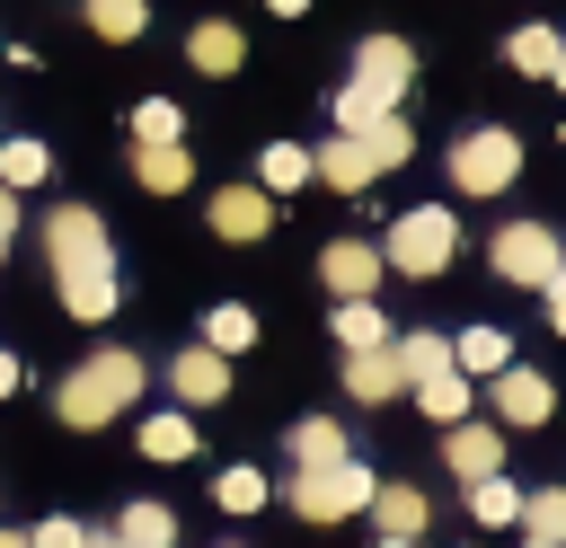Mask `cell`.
I'll use <instances>...</instances> for the list:
<instances>
[{
  "mask_svg": "<svg viewBox=\"0 0 566 548\" xmlns=\"http://www.w3.org/2000/svg\"><path fill=\"white\" fill-rule=\"evenodd\" d=\"M44 256H53L62 309H71L80 327H97V318L124 301V283H115V247H106V221H97L88 203H53V212H44Z\"/></svg>",
  "mask_w": 566,
  "mask_h": 548,
  "instance_id": "cell-1",
  "label": "cell"
},
{
  "mask_svg": "<svg viewBox=\"0 0 566 548\" xmlns=\"http://www.w3.org/2000/svg\"><path fill=\"white\" fill-rule=\"evenodd\" d=\"M142 380H150V371H142V354L106 345V354H88V362H80V371L53 389V415H62L71 433H97L106 415H124V407L142 398Z\"/></svg>",
  "mask_w": 566,
  "mask_h": 548,
  "instance_id": "cell-2",
  "label": "cell"
},
{
  "mask_svg": "<svg viewBox=\"0 0 566 548\" xmlns=\"http://www.w3.org/2000/svg\"><path fill=\"white\" fill-rule=\"evenodd\" d=\"M451 256H460V212H442V203L398 212V221H389V239H380V265H389V274H407V283L451 274Z\"/></svg>",
  "mask_w": 566,
  "mask_h": 548,
  "instance_id": "cell-3",
  "label": "cell"
},
{
  "mask_svg": "<svg viewBox=\"0 0 566 548\" xmlns=\"http://www.w3.org/2000/svg\"><path fill=\"white\" fill-rule=\"evenodd\" d=\"M513 177H522V133L478 124V133L451 141V186H460V194H504Z\"/></svg>",
  "mask_w": 566,
  "mask_h": 548,
  "instance_id": "cell-4",
  "label": "cell"
},
{
  "mask_svg": "<svg viewBox=\"0 0 566 548\" xmlns=\"http://www.w3.org/2000/svg\"><path fill=\"white\" fill-rule=\"evenodd\" d=\"M486 256H495V274H504V283H522V292H548V274L566 265V247H557V230H548V221H504Z\"/></svg>",
  "mask_w": 566,
  "mask_h": 548,
  "instance_id": "cell-5",
  "label": "cell"
},
{
  "mask_svg": "<svg viewBox=\"0 0 566 548\" xmlns=\"http://www.w3.org/2000/svg\"><path fill=\"white\" fill-rule=\"evenodd\" d=\"M292 504H301V521H345V513H363V504H371V468H363V460L301 468V477H292Z\"/></svg>",
  "mask_w": 566,
  "mask_h": 548,
  "instance_id": "cell-6",
  "label": "cell"
},
{
  "mask_svg": "<svg viewBox=\"0 0 566 548\" xmlns=\"http://www.w3.org/2000/svg\"><path fill=\"white\" fill-rule=\"evenodd\" d=\"M407 80H416V44L407 35H363L354 44V88H371V97H407Z\"/></svg>",
  "mask_w": 566,
  "mask_h": 548,
  "instance_id": "cell-7",
  "label": "cell"
},
{
  "mask_svg": "<svg viewBox=\"0 0 566 548\" xmlns=\"http://www.w3.org/2000/svg\"><path fill=\"white\" fill-rule=\"evenodd\" d=\"M380 274H389V265H380V239H327V247H318V283H327L336 301H371Z\"/></svg>",
  "mask_w": 566,
  "mask_h": 548,
  "instance_id": "cell-8",
  "label": "cell"
},
{
  "mask_svg": "<svg viewBox=\"0 0 566 548\" xmlns=\"http://www.w3.org/2000/svg\"><path fill=\"white\" fill-rule=\"evenodd\" d=\"M203 212H212V239H230V247H256L274 230V194L265 186H221Z\"/></svg>",
  "mask_w": 566,
  "mask_h": 548,
  "instance_id": "cell-9",
  "label": "cell"
},
{
  "mask_svg": "<svg viewBox=\"0 0 566 548\" xmlns=\"http://www.w3.org/2000/svg\"><path fill=\"white\" fill-rule=\"evenodd\" d=\"M495 415H504L513 433H539V424L557 415V389H548L539 371H522V362H504V371H495Z\"/></svg>",
  "mask_w": 566,
  "mask_h": 548,
  "instance_id": "cell-10",
  "label": "cell"
},
{
  "mask_svg": "<svg viewBox=\"0 0 566 548\" xmlns=\"http://www.w3.org/2000/svg\"><path fill=\"white\" fill-rule=\"evenodd\" d=\"M168 389H177V407H221V398H230V362H221L212 345H186V354L168 362Z\"/></svg>",
  "mask_w": 566,
  "mask_h": 548,
  "instance_id": "cell-11",
  "label": "cell"
},
{
  "mask_svg": "<svg viewBox=\"0 0 566 548\" xmlns=\"http://www.w3.org/2000/svg\"><path fill=\"white\" fill-rule=\"evenodd\" d=\"M442 460H451L460 486H486V477H504V433H495V424H451Z\"/></svg>",
  "mask_w": 566,
  "mask_h": 548,
  "instance_id": "cell-12",
  "label": "cell"
},
{
  "mask_svg": "<svg viewBox=\"0 0 566 548\" xmlns=\"http://www.w3.org/2000/svg\"><path fill=\"white\" fill-rule=\"evenodd\" d=\"M310 177H318V186H336V194H363L380 168H371V150H363L354 133H336V141H318V150H310Z\"/></svg>",
  "mask_w": 566,
  "mask_h": 548,
  "instance_id": "cell-13",
  "label": "cell"
},
{
  "mask_svg": "<svg viewBox=\"0 0 566 548\" xmlns=\"http://www.w3.org/2000/svg\"><path fill=\"white\" fill-rule=\"evenodd\" d=\"M186 62H195V71H203V80H230V71H239V62H248V35H239V27H230V18H203V27H195V35H186Z\"/></svg>",
  "mask_w": 566,
  "mask_h": 548,
  "instance_id": "cell-14",
  "label": "cell"
},
{
  "mask_svg": "<svg viewBox=\"0 0 566 548\" xmlns=\"http://www.w3.org/2000/svg\"><path fill=\"white\" fill-rule=\"evenodd\" d=\"M133 177H142L150 194H186V186H195V150H186V141H133Z\"/></svg>",
  "mask_w": 566,
  "mask_h": 548,
  "instance_id": "cell-15",
  "label": "cell"
},
{
  "mask_svg": "<svg viewBox=\"0 0 566 548\" xmlns=\"http://www.w3.org/2000/svg\"><path fill=\"white\" fill-rule=\"evenodd\" d=\"M389 362H398V380H407V389H424V380H442V371H451V336L407 327V336H389Z\"/></svg>",
  "mask_w": 566,
  "mask_h": 548,
  "instance_id": "cell-16",
  "label": "cell"
},
{
  "mask_svg": "<svg viewBox=\"0 0 566 548\" xmlns=\"http://www.w3.org/2000/svg\"><path fill=\"white\" fill-rule=\"evenodd\" d=\"M504 62H513L522 80H557V62H566V35L531 18V27H513V35H504Z\"/></svg>",
  "mask_w": 566,
  "mask_h": 548,
  "instance_id": "cell-17",
  "label": "cell"
},
{
  "mask_svg": "<svg viewBox=\"0 0 566 548\" xmlns=\"http://www.w3.org/2000/svg\"><path fill=\"white\" fill-rule=\"evenodd\" d=\"M407 380H398V362H389V345L380 354H345V398H363V407H389Z\"/></svg>",
  "mask_w": 566,
  "mask_h": 548,
  "instance_id": "cell-18",
  "label": "cell"
},
{
  "mask_svg": "<svg viewBox=\"0 0 566 548\" xmlns=\"http://www.w3.org/2000/svg\"><path fill=\"white\" fill-rule=\"evenodd\" d=\"M504 362H513L504 327H460V345H451V371H469V380H495Z\"/></svg>",
  "mask_w": 566,
  "mask_h": 548,
  "instance_id": "cell-19",
  "label": "cell"
},
{
  "mask_svg": "<svg viewBox=\"0 0 566 548\" xmlns=\"http://www.w3.org/2000/svg\"><path fill=\"white\" fill-rule=\"evenodd\" d=\"M292 460H301V468L354 460V451H345V424H336V415H301V424H292Z\"/></svg>",
  "mask_w": 566,
  "mask_h": 548,
  "instance_id": "cell-20",
  "label": "cell"
},
{
  "mask_svg": "<svg viewBox=\"0 0 566 548\" xmlns=\"http://www.w3.org/2000/svg\"><path fill=\"white\" fill-rule=\"evenodd\" d=\"M203 345H212L221 362H230V354H248V345H256V309H248V301H212V318H203Z\"/></svg>",
  "mask_w": 566,
  "mask_h": 548,
  "instance_id": "cell-21",
  "label": "cell"
},
{
  "mask_svg": "<svg viewBox=\"0 0 566 548\" xmlns=\"http://www.w3.org/2000/svg\"><path fill=\"white\" fill-rule=\"evenodd\" d=\"M371 521H380V539H416L424 530V495L416 486H371Z\"/></svg>",
  "mask_w": 566,
  "mask_h": 548,
  "instance_id": "cell-22",
  "label": "cell"
},
{
  "mask_svg": "<svg viewBox=\"0 0 566 548\" xmlns=\"http://www.w3.org/2000/svg\"><path fill=\"white\" fill-rule=\"evenodd\" d=\"M115 539H124V548H177V513L133 495V504H124V521H115Z\"/></svg>",
  "mask_w": 566,
  "mask_h": 548,
  "instance_id": "cell-23",
  "label": "cell"
},
{
  "mask_svg": "<svg viewBox=\"0 0 566 548\" xmlns=\"http://www.w3.org/2000/svg\"><path fill=\"white\" fill-rule=\"evenodd\" d=\"M256 186H265V194L310 186V150H301V141H265V150H256Z\"/></svg>",
  "mask_w": 566,
  "mask_h": 548,
  "instance_id": "cell-24",
  "label": "cell"
},
{
  "mask_svg": "<svg viewBox=\"0 0 566 548\" xmlns=\"http://www.w3.org/2000/svg\"><path fill=\"white\" fill-rule=\"evenodd\" d=\"M336 345H345V354H380V345H389V318H380L371 301H336Z\"/></svg>",
  "mask_w": 566,
  "mask_h": 548,
  "instance_id": "cell-25",
  "label": "cell"
},
{
  "mask_svg": "<svg viewBox=\"0 0 566 548\" xmlns=\"http://www.w3.org/2000/svg\"><path fill=\"white\" fill-rule=\"evenodd\" d=\"M44 177H53V150H44L35 133H27V141H0V186H9V194L44 186Z\"/></svg>",
  "mask_w": 566,
  "mask_h": 548,
  "instance_id": "cell-26",
  "label": "cell"
},
{
  "mask_svg": "<svg viewBox=\"0 0 566 548\" xmlns=\"http://www.w3.org/2000/svg\"><path fill=\"white\" fill-rule=\"evenodd\" d=\"M389 115H398L389 97H371V88H354V80L336 88V133H354V141H363V133H371V124H389Z\"/></svg>",
  "mask_w": 566,
  "mask_h": 548,
  "instance_id": "cell-27",
  "label": "cell"
},
{
  "mask_svg": "<svg viewBox=\"0 0 566 548\" xmlns=\"http://www.w3.org/2000/svg\"><path fill=\"white\" fill-rule=\"evenodd\" d=\"M416 407H424L433 424H469V371H442V380H424V389H416Z\"/></svg>",
  "mask_w": 566,
  "mask_h": 548,
  "instance_id": "cell-28",
  "label": "cell"
},
{
  "mask_svg": "<svg viewBox=\"0 0 566 548\" xmlns=\"http://www.w3.org/2000/svg\"><path fill=\"white\" fill-rule=\"evenodd\" d=\"M88 27H97L106 44H133V35L150 27V0H88Z\"/></svg>",
  "mask_w": 566,
  "mask_h": 548,
  "instance_id": "cell-29",
  "label": "cell"
},
{
  "mask_svg": "<svg viewBox=\"0 0 566 548\" xmlns=\"http://www.w3.org/2000/svg\"><path fill=\"white\" fill-rule=\"evenodd\" d=\"M363 150H371V168H407V159H416V124H407V115H389V124H371V133H363Z\"/></svg>",
  "mask_w": 566,
  "mask_h": 548,
  "instance_id": "cell-30",
  "label": "cell"
},
{
  "mask_svg": "<svg viewBox=\"0 0 566 548\" xmlns=\"http://www.w3.org/2000/svg\"><path fill=\"white\" fill-rule=\"evenodd\" d=\"M142 451H150V460H195V424L168 407V415H150V424H142Z\"/></svg>",
  "mask_w": 566,
  "mask_h": 548,
  "instance_id": "cell-31",
  "label": "cell"
},
{
  "mask_svg": "<svg viewBox=\"0 0 566 548\" xmlns=\"http://www.w3.org/2000/svg\"><path fill=\"white\" fill-rule=\"evenodd\" d=\"M522 530H531V539H548V548H566V495H557V486L522 495Z\"/></svg>",
  "mask_w": 566,
  "mask_h": 548,
  "instance_id": "cell-32",
  "label": "cell"
},
{
  "mask_svg": "<svg viewBox=\"0 0 566 548\" xmlns=\"http://www.w3.org/2000/svg\"><path fill=\"white\" fill-rule=\"evenodd\" d=\"M133 141H186L177 97H142V106H133Z\"/></svg>",
  "mask_w": 566,
  "mask_h": 548,
  "instance_id": "cell-33",
  "label": "cell"
},
{
  "mask_svg": "<svg viewBox=\"0 0 566 548\" xmlns=\"http://www.w3.org/2000/svg\"><path fill=\"white\" fill-rule=\"evenodd\" d=\"M212 504H221V513H256V504H265V477H256V468H221V477H212Z\"/></svg>",
  "mask_w": 566,
  "mask_h": 548,
  "instance_id": "cell-34",
  "label": "cell"
},
{
  "mask_svg": "<svg viewBox=\"0 0 566 548\" xmlns=\"http://www.w3.org/2000/svg\"><path fill=\"white\" fill-rule=\"evenodd\" d=\"M469 513H478V521H522V486L486 477V486H469Z\"/></svg>",
  "mask_w": 566,
  "mask_h": 548,
  "instance_id": "cell-35",
  "label": "cell"
},
{
  "mask_svg": "<svg viewBox=\"0 0 566 548\" xmlns=\"http://www.w3.org/2000/svg\"><path fill=\"white\" fill-rule=\"evenodd\" d=\"M27 548H88V530H80V521H35Z\"/></svg>",
  "mask_w": 566,
  "mask_h": 548,
  "instance_id": "cell-36",
  "label": "cell"
},
{
  "mask_svg": "<svg viewBox=\"0 0 566 548\" xmlns=\"http://www.w3.org/2000/svg\"><path fill=\"white\" fill-rule=\"evenodd\" d=\"M539 301H548V327H557V336H566V265H557V274H548V292H539Z\"/></svg>",
  "mask_w": 566,
  "mask_h": 548,
  "instance_id": "cell-37",
  "label": "cell"
},
{
  "mask_svg": "<svg viewBox=\"0 0 566 548\" xmlns=\"http://www.w3.org/2000/svg\"><path fill=\"white\" fill-rule=\"evenodd\" d=\"M9 239H18V194L0 186V265H9Z\"/></svg>",
  "mask_w": 566,
  "mask_h": 548,
  "instance_id": "cell-38",
  "label": "cell"
},
{
  "mask_svg": "<svg viewBox=\"0 0 566 548\" xmlns=\"http://www.w3.org/2000/svg\"><path fill=\"white\" fill-rule=\"evenodd\" d=\"M9 389H18V354H0V398H9Z\"/></svg>",
  "mask_w": 566,
  "mask_h": 548,
  "instance_id": "cell-39",
  "label": "cell"
},
{
  "mask_svg": "<svg viewBox=\"0 0 566 548\" xmlns=\"http://www.w3.org/2000/svg\"><path fill=\"white\" fill-rule=\"evenodd\" d=\"M265 9H274V18H301V9H310V0H265Z\"/></svg>",
  "mask_w": 566,
  "mask_h": 548,
  "instance_id": "cell-40",
  "label": "cell"
},
{
  "mask_svg": "<svg viewBox=\"0 0 566 548\" xmlns=\"http://www.w3.org/2000/svg\"><path fill=\"white\" fill-rule=\"evenodd\" d=\"M88 548H124V539H115V530H88Z\"/></svg>",
  "mask_w": 566,
  "mask_h": 548,
  "instance_id": "cell-41",
  "label": "cell"
},
{
  "mask_svg": "<svg viewBox=\"0 0 566 548\" xmlns=\"http://www.w3.org/2000/svg\"><path fill=\"white\" fill-rule=\"evenodd\" d=\"M0 548H27V530H0Z\"/></svg>",
  "mask_w": 566,
  "mask_h": 548,
  "instance_id": "cell-42",
  "label": "cell"
},
{
  "mask_svg": "<svg viewBox=\"0 0 566 548\" xmlns=\"http://www.w3.org/2000/svg\"><path fill=\"white\" fill-rule=\"evenodd\" d=\"M371 548H416V539H371Z\"/></svg>",
  "mask_w": 566,
  "mask_h": 548,
  "instance_id": "cell-43",
  "label": "cell"
},
{
  "mask_svg": "<svg viewBox=\"0 0 566 548\" xmlns=\"http://www.w3.org/2000/svg\"><path fill=\"white\" fill-rule=\"evenodd\" d=\"M522 548H548V539H522Z\"/></svg>",
  "mask_w": 566,
  "mask_h": 548,
  "instance_id": "cell-44",
  "label": "cell"
},
{
  "mask_svg": "<svg viewBox=\"0 0 566 548\" xmlns=\"http://www.w3.org/2000/svg\"><path fill=\"white\" fill-rule=\"evenodd\" d=\"M557 88H566V62H557Z\"/></svg>",
  "mask_w": 566,
  "mask_h": 548,
  "instance_id": "cell-45",
  "label": "cell"
}]
</instances>
